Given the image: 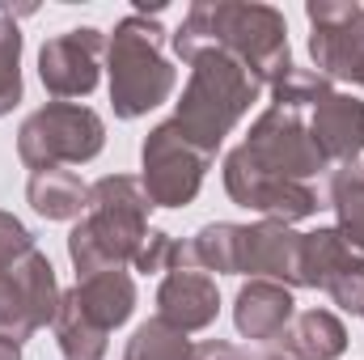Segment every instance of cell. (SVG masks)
<instances>
[{
	"mask_svg": "<svg viewBox=\"0 0 364 360\" xmlns=\"http://www.w3.org/2000/svg\"><path fill=\"white\" fill-rule=\"evenodd\" d=\"M275 352L292 360H339L348 352V327L331 309H305L275 339Z\"/></svg>",
	"mask_w": 364,
	"mask_h": 360,
	"instance_id": "obj_17",
	"label": "cell"
},
{
	"mask_svg": "<svg viewBox=\"0 0 364 360\" xmlns=\"http://www.w3.org/2000/svg\"><path fill=\"white\" fill-rule=\"evenodd\" d=\"M178 60H199L203 51L233 55L259 85L272 90L292 68L288 51V21L275 4H246V0H195L170 34Z\"/></svg>",
	"mask_w": 364,
	"mask_h": 360,
	"instance_id": "obj_1",
	"label": "cell"
},
{
	"mask_svg": "<svg viewBox=\"0 0 364 360\" xmlns=\"http://www.w3.org/2000/svg\"><path fill=\"white\" fill-rule=\"evenodd\" d=\"M255 360H292V356H284V352H267V356H255Z\"/></svg>",
	"mask_w": 364,
	"mask_h": 360,
	"instance_id": "obj_28",
	"label": "cell"
},
{
	"mask_svg": "<svg viewBox=\"0 0 364 360\" xmlns=\"http://www.w3.org/2000/svg\"><path fill=\"white\" fill-rule=\"evenodd\" d=\"M296 318V301H292V288L272 284V280H250L242 284L237 301H233V322H237V335L242 339H255V344H275L288 322Z\"/></svg>",
	"mask_w": 364,
	"mask_h": 360,
	"instance_id": "obj_16",
	"label": "cell"
},
{
	"mask_svg": "<svg viewBox=\"0 0 364 360\" xmlns=\"http://www.w3.org/2000/svg\"><path fill=\"white\" fill-rule=\"evenodd\" d=\"M161 26L144 13H132L106 38V73H110V106L114 119H140L170 102L178 73L161 55Z\"/></svg>",
	"mask_w": 364,
	"mask_h": 360,
	"instance_id": "obj_4",
	"label": "cell"
},
{
	"mask_svg": "<svg viewBox=\"0 0 364 360\" xmlns=\"http://www.w3.org/2000/svg\"><path fill=\"white\" fill-rule=\"evenodd\" d=\"M301 275L305 288L331 292V301L364 318V255H356L339 229H314L301 242Z\"/></svg>",
	"mask_w": 364,
	"mask_h": 360,
	"instance_id": "obj_11",
	"label": "cell"
},
{
	"mask_svg": "<svg viewBox=\"0 0 364 360\" xmlns=\"http://www.w3.org/2000/svg\"><path fill=\"white\" fill-rule=\"evenodd\" d=\"M326 93H331V81H326L322 73L292 64V68L272 85V106H284V110H314Z\"/></svg>",
	"mask_w": 364,
	"mask_h": 360,
	"instance_id": "obj_23",
	"label": "cell"
},
{
	"mask_svg": "<svg viewBox=\"0 0 364 360\" xmlns=\"http://www.w3.org/2000/svg\"><path fill=\"white\" fill-rule=\"evenodd\" d=\"M301 242H305V233H296L284 221L242 225V238H237V275L272 280V284H284V288H305Z\"/></svg>",
	"mask_w": 364,
	"mask_h": 360,
	"instance_id": "obj_12",
	"label": "cell"
},
{
	"mask_svg": "<svg viewBox=\"0 0 364 360\" xmlns=\"http://www.w3.org/2000/svg\"><path fill=\"white\" fill-rule=\"evenodd\" d=\"M55 339H60V352L64 360H106V335L93 331L90 322H81L73 309L60 305L55 314Z\"/></svg>",
	"mask_w": 364,
	"mask_h": 360,
	"instance_id": "obj_24",
	"label": "cell"
},
{
	"mask_svg": "<svg viewBox=\"0 0 364 360\" xmlns=\"http://www.w3.org/2000/svg\"><path fill=\"white\" fill-rule=\"evenodd\" d=\"M17 13H34V4H0V119L13 115V106L21 102V30H17Z\"/></svg>",
	"mask_w": 364,
	"mask_h": 360,
	"instance_id": "obj_20",
	"label": "cell"
},
{
	"mask_svg": "<svg viewBox=\"0 0 364 360\" xmlns=\"http://www.w3.org/2000/svg\"><path fill=\"white\" fill-rule=\"evenodd\" d=\"M237 238L242 225L233 221H212L191 238V259L199 271H216V275H237Z\"/></svg>",
	"mask_w": 364,
	"mask_h": 360,
	"instance_id": "obj_21",
	"label": "cell"
},
{
	"mask_svg": "<svg viewBox=\"0 0 364 360\" xmlns=\"http://www.w3.org/2000/svg\"><path fill=\"white\" fill-rule=\"evenodd\" d=\"M191 339L186 331L170 327L166 318H149L136 327V335L127 339V352L123 360H191Z\"/></svg>",
	"mask_w": 364,
	"mask_h": 360,
	"instance_id": "obj_22",
	"label": "cell"
},
{
	"mask_svg": "<svg viewBox=\"0 0 364 360\" xmlns=\"http://www.w3.org/2000/svg\"><path fill=\"white\" fill-rule=\"evenodd\" d=\"M309 55L326 81L364 85V4L356 0H309Z\"/></svg>",
	"mask_w": 364,
	"mask_h": 360,
	"instance_id": "obj_8",
	"label": "cell"
},
{
	"mask_svg": "<svg viewBox=\"0 0 364 360\" xmlns=\"http://www.w3.org/2000/svg\"><path fill=\"white\" fill-rule=\"evenodd\" d=\"M225 191L237 208H250L259 212L263 221H305L318 212V195L309 191V182H292V179H279V174H267L259 170L246 149L237 144L229 157H225Z\"/></svg>",
	"mask_w": 364,
	"mask_h": 360,
	"instance_id": "obj_9",
	"label": "cell"
},
{
	"mask_svg": "<svg viewBox=\"0 0 364 360\" xmlns=\"http://www.w3.org/2000/svg\"><path fill=\"white\" fill-rule=\"evenodd\" d=\"M26 199L47 221H81L90 208V186L73 170H38L26 182Z\"/></svg>",
	"mask_w": 364,
	"mask_h": 360,
	"instance_id": "obj_18",
	"label": "cell"
},
{
	"mask_svg": "<svg viewBox=\"0 0 364 360\" xmlns=\"http://www.w3.org/2000/svg\"><path fill=\"white\" fill-rule=\"evenodd\" d=\"M191 360H246L237 344H225V339H208V344H195Z\"/></svg>",
	"mask_w": 364,
	"mask_h": 360,
	"instance_id": "obj_26",
	"label": "cell"
},
{
	"mask_svg": "<svg viewBox=\"0 0 364 360\" xmlns=\"http://www.w3.org/2000/svg\"><path fill=\"white\" fill-rule=\"evenodd\" d=\"M331 208H335V229L339 238L364 255V166H335L331 170Z\"/></svg>",
	"mask_w": 364,
	"mask_h": 360,
	"instance_id": "obj_19",
	"label": "cell"
},
{
	"mask_svg": "<svg viewBox=\"0 0 364 360\" xmlns=\"http://www.w3.org/2000/svg\"><path fill=\"white\" fill-rule=\"evenodd\" d=\"M208 166H212V157H203L195 144H186V136L174 127V119L157 123L140 144V186L153 199V208L195 203Z\"/></svg>",
	"mask_w": 364,
	"mask_h": 360,
	"instance_id": "obj_6",
	"label": "cell"
},
{
	"mask_svg": "<svg viewBox=\"0 0 364 360\" xmlns=\"http://www.w3.org/2000/svg\"><path fill=\"white\" fill-rule=\"evenodd\" d=\"M106 149V123L93 106L81 102H47L17 132V157L38 170L85 166Z\"/></svg>",
	"mask_w": 364,
	"mask_h": 360,
	"instance_id": "obj_5",
	"label": "cell"
},
{
	"mask_svg": "<svg viewBox=\"0 0 364 360\" xmlns=\"http://www.w3.org/2000/svg\"><path fill=\"white\" fill-rule=\"evenodd\" d=\"M60 305L73 309L81 322H90L93 331L110 335L114 327H123V322L136 314V280H132V271H123V268L97 271V275L77 280V284L64 292Z\"/></svg>",
	"mask_w": 364,
	"mask_h": 360,
	"instance_id": "obj_13",
	"label": "cell"
},
{
	"mask_svg": "<svg viewBox=\"0 0 364 360\" xmlns=\"http://www.w3.org/2000/svg\"><path fill=\"white\" fill-rule=\"evenodd\" d=\"M263 85L225 51H203L191 60V77L174 110V127L195 144L203 157H216L225 136L246 119V110L259 102Z\"/></svg>",
	"mask_w": 364,
	"mask_h": 360,
	"instance_id": "obj_3",
	"label": "cell"
},
{
	"mask_svg": "<svg viewBox=\"0 0 364 360\" xmlns=\"http://www.w3.org/2000/svg\"><path fill=\"white\" fill-rule=\"evenodd\" d=\"M220 314V292L216 280L199 268H178L166 271L161 288H157V318H166L178 331H208Z\"/></svg>",
	"mask_w": 364,
	"mask_h": 360,
	"instance_id": "obj_14",
	"label": "cell"
},
{
	"mask_svg": "<svg viewBox=\"0 0 364 360\" xmlns=\"http://www.w3.org/2000/svg\"><path fill=\"white\" fill-rule=\"evenodd\" d=\"M30 250H34V233L13 212H0V268H13Z\"/></svg>",
	"mask_w": 364,
	"mask_h": 360,
	"instance_id": "obj_25",
	"label": "cell"
},
{
	"mask_svg": "<svg viewBox=\"0 0 364 360\" xmlns=\"http://www.w3.org/2000/svg\"><path fill=\"white\" fill-rule=\"evenodd\" d=\"M242 149L259 170L292 182H309L314 174L331 170L318 140L309 136V123L301 119V110H284V106H267L250 123V136L242 140Z\"/></svg>",
	"mask_w": 364,
	"mask_h": 360,
	"instance_id": "obj_7",
	"label": "cell"
},
{
	"mask_svg": "<svg viewBox=\"0 0 364 360\" xmlns=\"http://www.w3.org/2000/svg\"><path fill=\"white\" fill-rule=\"evenodd\" d=\"M0 360H21V339H13V335L0 331Z\"/></svg>",
	"mask_w": 364,
	"mask_h": 360,
	"instance_id": "obj_27",
	"label": "cell"
},
{
	"mask_svg": "<svg viewBox=\"0 0 364 360\" xmlns=\"http://www.w3.org/2000/svg\"><path fill=\"white\" fill-rule=\"evenodd\" d=\"M102 55H106L102 30H93V26L64 30L38 47V81L60 102L90 97L97 90V77H102Z\"/></svg>",
	"mask_w": 364,
	"mask_h": 360,
	"instance_id": "obj_10",
	"label": "cell"
},
{
	"mask_svg": "<svg viewBox=\"0 0 364 360\" xmlns=\"http://www.w3.org/2000/svg\"><path fill=\"white\" fill-rule=\"evenodd\" d=\"M309 136L318 140L326 166H352L364 153V102L331 90L309 110Z\"/></svg>",
	"mask_w": 364,
	"mask_h": 360,
	"instance_id": "obj_15",
	"label": "cell"
},
{
	"mask_svg": "<svg viewBox=\"0 0 364 360\" xmlns=\"http://www.w3.org/2000/svg\"><path fill=\"white\" fill-rule=\"evenodd\" d=\"M149 212L153 199L144 195L140 179L106 174L93 182L90 208L68 233V259L77 268V280L132 263L149 238Z\"/></svg>",
	"mask_w": 364,
	"mask_h": 360,
	"instance_id": "obj_2",
	"label": "cell"
}]
</instances>
